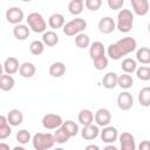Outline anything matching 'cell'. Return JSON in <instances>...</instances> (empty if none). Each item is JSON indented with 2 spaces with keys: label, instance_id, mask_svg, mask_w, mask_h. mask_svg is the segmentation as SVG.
Returning <instances> with one entry per match:
<instances>
[{
  "label": "cell",
  "instance_id": "52a82bcc",
  "mask_svg": "<svg viewBox=\"0 0 150 150\" xmlns=\"http://www.w3.org/2000/svg\"><path fill=\"white\" fill-rule=\"evenodd\" d=\"M25 18V14H23V11L19 7H9L7 11H6V19L9 23L12 25H18V23H21V21L23 20Z\"/></svg>",
  "mask_w": 150,
  "mask_h": 150
},
{
  "label": "cell",
  "instance_id": "4fadbf2b",
  "mask_svg": "<svg viewBox=\"0 0 150 150\" xmlns=\"http://www.w3.org/2000/svg\"><path fill=\"white\" fill-rule=\"evenodd\" d=\"M130 2H131V6H132L135 14H137L139 16L148 14L149 8H150L148 0H130Z\"/></svg>",
  "mask_w": 150,
  "mask_h": 150
},
{
  "label": "cell",
  "instance_id": "484cf974",
  "mask_svg": "<svg viewBox=\"0 0 150 150\" xmlns=\"http://www.w3.org/2000/svg\"><path fill=\"white\" fill-rule=\"evenodd\" d=\"M79 122L82 124V125H89L94 122L95 120V115L89 110V109H82L80 112H79Z\"/></svg>",
  "mask_w": 150,
  "mask_h": 150
},
{
  "label": "cell",
  "instance_id": "2e32d148",
  "mask_svg": "<svg viewBox=\"0 0 150 150\" xmlns=\"http://www.w3.org/2000/svg\"><path fill=\"white\" fill-rule=\"evenodd\" d=\"M29 33H30V30H29L28 26L22 25V23H18L13 28V35H14V38L16 40H20V41L26 40L29 36Z\"/></svg>",
  "mask_w": 150,
  "mask_h": 150
},
{
  "label": "cell",
  "instance_id": "f35d334b",
  "mask_svg": "<svg viewBox=\"0 0 150 150\" xmlns=\"http://www.w3.org/2000/svg\"><path fill=\"white\" fill-rule=\"evenodd\" d=\"M84 6L89 9V11H97L101 8L102 6V0H84Z\"/></svg>",
  "mask_w": 150,
  "mask_h": 150
},
{
  "label": "cell",
  "instance_id": "836d02e7",
  "mask_svg": "<svg viewBox=\"0 0 150 150\" xmlns=\"http://www.w3.org/2000/svg\"><path fill=\"white\" fill-rule=\"evenodd\" d=\"M45 43L43 41H39V40H34L30 42L29 45V50L33 55H41L45 50Z\"/></svg>",
  "mask_w": 150,
  "mask_h": 150
},
{
  "label": "cell",
  "instance_id": "d590c367",
  "mask_svg": "<svg viewBox=\"0 0 150 150\" xmlns=\"http://www.w3.org/2000/svg\"><path fill=\"white\" fill-rule=\"evenodd\" d=\"M136 75L141 81H149L150 80V67L141 66L136 69Z\"/></svg>",
  "mask_w": 150,
  "mask_h": 150
},
{
  "label": "cell",
  "instance_id": "9a60e30c",
  "mask_svg": "<svg viewBox=\"0 0 150 150\" xmlns=\"http://www.w3.org/2000/svg\"><path fill=\"white\" fill-rule=\"evenodd\" d=\"M19 69H20V64H19V60L16 57L9 56V57H7L5 60V62H4V71L6 74L13 75L16 71H19Z\"/></svg>",
  "mask_w": 150,
  "mask_h": 150
},
{
  "label": "cell",
  "instance_id": "277c9868",
  "mask_svg": "<svg viewBox=\"0 0 150 150\" xmlns=\"http://www.w3.org/2000/svg\"><path fill=\"white\" fill-rule=\"evenodd\" d=\"M87 27V22L84 19L76 18L70 20L69 22L64 23L63 26V33L68 36H76L77 34L82 33Z\"/></svg>",
  "mask_w": 150,
  "mask_h": 150
},
{
  "label": "cell",
  "instance_id": "ac0fdd59",
  "mask_svg": "<svg viewBox=\"0 0 150 150\" xmlns=\"http://www.w3.org/2000/svg\"><path fill=\"white\" fill-rule=\"evenodd\" d=\"M36 68L32 62H23L22 64H20V69H19V74L21 77L25 79H30L35 75Z\"/></svg>",
  "mask_w": 150,
  "mask_h": 150
},
{
  "label": "cell",
  "instance_id": "f6af8a7d",
  "mask_svg": "<svg viewBox=\"0 0 150 150\" xmlns=\"http://www.w3.org/2000/svg\"><path fill=\"white\" fill-rule=\"evenodd\" d=\"M14 150H23V148L22 146H15Z\"/></svg>",
  "mask_w": 150,
  "mask_h": 150
},
{
  "label": "cell",
  "instance_id": "603a6c76",
  "mask_svg": "<svg viewBox=\"0 0 150 150\" xmlns=\"http://www.w3.org/2000/svg\"><path fill=\"white\" fill-rule=\"evenodd\" d=\"M14 84H15V81H14V79H13L12 75L5 73V74H2L0 76V89L2 91H9V90H12L13 87H14Z\"/></svg>",
  "mask_w": 150,
  "mask_h": 150
},
{
  "label": "cell",
  "instance_id": "74e56055",
  "mask_svg": "<svg viewBox=\"0 0 150 150\" xmlns=\"http://www.w3.org/2000/svg\"><path fill=\"white\" fill-rule=\"evenodd\" d=\"M94 61V67L97 70H103L108 67V57L105 55H102L100 57H96L93 60Z\"/></svg>",
  "mask_w": 150,
  "mask_h": 150
},
{
  "label": "cell",
  "instance_id": "6da1fadb",
  "mask_svg": "<svg viewBox=\"0 0 150 150\" xmlns=\"http://www.w3.org/2000/svg\"><path fill=\"white\" fill-rule=\"evenodd\" d=\"M137 42L131 36H125L121 40H118L115 43H111L108 46V56L112 60H120L122 56L128 55L129 53L136 50Z\"/></svg>",
  "mask_w": 150,
  "mask_h": 150
},
{
  "label": "cell",
  "instance_id": "60d3db41",
  "mask_svg": "<svg viewBox=\"0 0 150 150\" xmlns=\"http://www.w3.org/2000/svg\"><path fill=\"white\" fill-rule=\"evenodd\" d=\"M139 150H150V142L149 141H142L139 143Z\"/></svg>",
  "mask_w": 150,
  "mask_h": 150
},
{
  "label": "cell",
  "instance_id": "1f68e13d",
  "mask_svg": "<svg viewBox=\"0 0 150 150\" xmlns=\"http://www.w3.org/2000/svg\"><path fill=\"white\" fill-rule=\"evenodd\" d=\"M75 45L79 48H81V49H84V48L89 47V45H90V38H89V35H87L83 32L80 33V34H77L75 36Z\"/></svg>",
  "mask_w": 150,
  "mask_h": 150
},
{
  "label": "cell",
  "instance_id": "ab89813d",
  "mask_svg": "<svg viewBox=\"0 0 150 150\" xmlns=\"http://www.w3.org/2000/svg\"><path fill=\"white\" fill-rule=\"evenodd\" d=\"M123 5H124V0H108V6L112 11L121 9Z\"/></svg>",
  "mask_w": 150,
  "mask_h": 150
},
{
  "label": "cell",
  "instance_id": "7a4b0ae2",
  "mask_svg": "<svg viewBox=\"0 0 150 150\" xmlns=\"http://www.w3.org/2000/svg\"><path fill=\"white\" fill-rule=\"evenodd\" d=\"M32 143H33L34 149H36V150H47V149L53 148L56 142H55L54 135H52L49 132H46V134L38 132L33 136Z\"/></svg>",
  "mask_w": 150,
  "mask_h": 150
},
{
  "label": "cell",
  "instance_id": "e575fe53",
  "mask_svg": "<svg viewBox=\"0 0 150 150\" xmlns=\"http://www.w3.org/2000/svg\"><path fill=\"white\" fill-rule=\"evenodd\" d=\"M83 2L82 1H74L71 0L69 4H68V11L70 14L73 15H80L83 11Z\"/></svg>",
  "mask_w": 150,
  "mask_h": 150
},
{
  "label": "cell",
  "instance_id": "d4e9b609",
  "mask_svg": "<svg viewBox=\"0 0 150 150\" xmlns=\"http://www.w3.org/2000/svg\"><path fill=\"white\" fill-rule=\"evenodd\" d=\"M66 73V66L63 62H54L49 67V75L52 77H61Z\"/></svg>",
  "mask_w": 150,
  "mask_h": 150
},
{
  "label": "cell",
  "instance_id": "f546056e",
  "mask_svg": "<svg viewBox=\"0 0 150 150\" xmlns=\"http://www.w3.org/2000/svg\"><path fill=\"white\" fill-rule=\"evenodd\" d=\"M121 67H122V70L124 73L131 74V73L136 71V69H137V62H136V60H134L131 57H127V59H124L122 61Z\"/></svg>",
  "mask_w": 150,
  "mask_h": 150
},
{
  "label": "cell",
  "instance_id": "44dd1931",
  "mask_svg": "<svg viewBox=\"0 0 150 150\" xmlns=\"http://www.w3.org/2000/svg\"><path fill=\"white\" fill-rule=\"evenodd\" d=\"M104 52H105V49H104V46H103L102 42H100V41H95V42H93V43L90 45V48H89V55H90V59H91V60H94V59H96V57H100V56L104 55Z\"/></svg>",
  "mask_w": 150,
  "mask_h": 150
},
{
  "label": "cell",
  "instance_id": "f1b7e54d",
  "mask_svg": "<svg viewBox=\"0 0 150 150\" xmlns=\"http://www.w3.org/2000/svg\"><path fill=\"white\" fill-rule=\"evenodd\" d=\"M138 102L142 107H150V87H144L139 90Z\"/></svg>",
  "mask_w": 150,
  "mask_h": 150
},
{
  "label": "cell",
  "instance_id": "4316f807",
  "mask_svg": "<svg viewBox=\"0 0 150 150\" xmlns=\"http://www.w3.org/2000/svg\"><path fill=\"white\" fill-rule=\"evenodd\" d=\"M136 60L141 62L142 64H149L150 63V48L148 47H141L136 52Z\"/></svg>",
  "mask_w": 150,
  "mask_h": 150
},
{
  "label": "cell",
  "instance_id": "8fae6325",
  "mask_svg": "<svg viewBox=\"0 0 150 150\" xmlns=\"http://www.w3.org/2000/svg\"><path fill=\"white\" fill-rule=\"evenodd\" d=\"M121 149L122 150H135L136 149V143H135V137L130 132H122L118 136Z\"/></svg>",
  "mask_w": 150,
  "mask_h": 150
},
{
  "label": "cell",
  "instance_id": "c3c4849f",
  "mask_svg": "<svg viewBox=\"0 0 150 150\" xmlns=\"http://www.w3.org/2000/svg\"><path fill=\"white\" fill-rule=\"evenodd\" d=\"M74 1H82V2H83L84 0H74Z\"/></svg>",
  "mask_w": 150,
  "mask_h": 150
},
{
  "label": "cell",
  "instance_id": "ee69618b",
  "mask_svg": "<svg viewBox=\"0 0 150 150\" xmlns=\"http://www.w3.org/2000/svg\"><path fill=\"white\" fill-rule=\"evenodd\" d=\"M0 149H6V150H9V145L4 144V143H0Z\"/></svg>",
  "mask_w": 150,
  "mask_h": 150
},
{
  "label": "cell",
  "instance_id": "9c48e42d",
  "mask_svg": "<svg viewBox=\"0 0 150 150\" xmlns=\"http://www.w3.org/2000/svg\"><path fill=\"white\" fill-rule=\"evenodd\" d=\"M117 105L121 110H129L134 105V97L128 91H122L117 96Z\"/></svg>",
  "mask_w": 150,
  "mask_h": 150
},
{
  "label": "cell",
  "instance_id": "ffe728a7",
  "mask_svg": "<svg viewBox=\"0 0 150 150\" xmlns=\"http://www.w3.org/2000/svg\"><path fill=\"white\" fill-rule=\"evenodd\" d=\"M64 16L61 13H54L49 16L48 19V25L50 28L53 29H57V28H63L64 26Z\"/></svg>",
  "mask_w": 150,
  "mask_h": 150
},
{
  "label": "cell",
  "instance_id": "8992f818",
  "mask_svg": "<svg viewBox=\"0 0 150 150\" xmlns=\"http://www.w3.org/2000/svg\"><path fill=\"white\" fill-rule=\"evenodd\" d=\"M63 121L62 117L57 114H46L42 117V125L45 129L48 130H55L62 125Z\"/></svg>",
  "mask_w": 150,
  "mask_h": 150
},
{
  "label": "cell",
  "instance_id": "83f0119b",
  "mask_svg": "<svg viewBox=\"0 0 150 150\" xmlns=\"http://www.w3.org/2000/svg\"><path fill=\"white\" fill-rule=\"evenodd\" d=\"M134 84V79L128 73H124L117 77V86H120L122 89H129Z\"/></svg>",
  "mask_w": 150,
  "mask_h": 150
},
{
  "label": "cell",
  "instance_id": "d6a6232c",
  "mask_svg": "<svg viewBox=\"0 0 150 150\" xmlns=\"http://www.w3.org/2000/svg\"><path fill=\"white\" fill-rule=\"evenodd\" d=\"M62 128L68 132V135H69L70 137H74V136H76V135L79 134V125H77L75 122L70 121V120L63 122V123H62Z\"/></svg>",
  "mask_w": 150,
  "mask_h": 150
},
{
  "label": "cell",
  "instance_id": "cb8c5ba5",
  "mask_svg": "<svg viewBox=\"0 0 150 150\" xmlns=\"http://www.w3.org/2000/svg\"><path fill=\"white\" fill-rule=\"evenodd\" d=\"M42 41L48 47H54L59 43V35L53 30H47L42 34Z\"/></svg>",
  "mask_w": 150,
  "mask_h": 150
},
{
  "label": "cell",
  "instance_id": "bcb514c9",
  "mask_svg": "<svg viewBox=\"0 0 150 150\" xmlns=\"http://www.w3.org/2000/svg\"><path fill=\"white\" fill-rule=\"evenodd\" d=\"M21 1H23V2H29V1H32V0H21Z\"/></svg>",
  "mask_w": 150,
  "mask_h": 150
},
{
  "label": "cell",
  "instance_id": "30bf717a",
  "mask_svg": "<svg viewBox=\"0 0 150 150\" xmlns=\"http://www.w3.org/2000/svg\"><path fill=\"white\" fill-rule=\"evenodd\" d=\"M95 122L98 127H107L111 122V114L105 108H100L95 112Z\"/></svg>",
  "mask_w": 150,
  "mask_h": 150
},
{
  "label": "cell",
  "instance_id": "5b68a950",
  "mask_svg": "<svg viewBox=\"0 0 150 150\" xmlns=\"http://www.w3.org/2000/svg\"><path fill=\"white\" fill-rule=\"evenodd\" d=\"M27 23L29 26V28L34 32V33H45L46 28H47V22L45 21L43 16L38 13V12H33L30 14H28L27 16Z\"/></svg>",
  "mask_w": 150,
  "mask_h": 150
},
{
  "label": "cell",
  "instance_id": "ba28073f",
  "mask_svg": "<svg viewBox=\"0 0 150 150\" xmlns=\"http://www.w3.org/2000/svg\"><path fill=\"white\" fill-rule=\"evenodd\" d=\"M100 136H101V139L104 143L110 144V143H114V142L117 141V138H118V131H117V129L115 127L107 125L100 132Z\"/></svg>",
  "mask_w": 150,
  "mask_h": 150
},
{
  "label": "cell",
  "instance_id": "e0dca14e",
  "mask_svg": "<svg viewBox=\"0 0 150 150\" xmlns=\"http://www.w3.org/2000/svg\"><path fill=\"white\" fill-rule=\"evenodd\" d=\"M7 121L12 127H18L23 122V114L19 109H12L7 114Z\"/></svg>",
  "mask_w": 150,
  "mask_h": 150
},
{
  "label": "cell",
  "instance_id": "d6986e66",
  "mask_svg": "<svg viewBox=\"0 0 150 150\" xmlns=\"http://www.w3.org/2000/svg\"><path fill=\"white\" fill-rule=\"evenodd\" d=\"M11 127L12 125L7 121V116L1 115L0 116V139L1 141L6 139L7 137L11 136V134H12V128Z\"/></svg>",
  "mask_w": 150,
  "mask_h": 150
},
{
  "label": "cell",
  "instance_id": "7402d4cb",
  "mask_svg": "<svg viewBox=\"0 0 150 150\" xmlns=\"http://www.w3.org/2000/svg\"><path fill=\"white\" fill-rule=\"evenodd\" d=\"M117 74L114 71L107 73L102 79V84L105 89H114L117 86Z\"/></svg>",
  "mask_w": 150,
  "mask_h": 150
},
{
  "label": "cell",
  "instance_id": "7dc6e473",
  "mask_svg": "<svg viewBox=\"0 0 150 150\" xmlns=\"http://www.w3.org/2000/svg\"><path fill=\"white\" fill-rule=\"evenodd\" d=\"M148 29H149V33H150V23L148 25Z\"/></svg>",
  "mask_w": 150,
  "mask_h": 150
},
{
  "label": "cell",
  "instance_id": "8d00e7d4",
  "mask_svg": "<svg viewBox=\"0 0 150 150\" xmlns=\"http://www.w3.org/2000/svg\"><path fill=\"white\" fill-rule=\"evenodd\" d=\"M15 137H16V141L20 144L25 145V144H27L30 141V132L28 130H26V129H21V130H19L16 132V136Z\"/></svg>",
  "mask_w": 150,
  "mask_h": 150
},
{
  "label": "cell",
  "instance_id": "7c38bea8",
  "mask_svg": "<svg viewBox=\"0 0 150 150\" xmlns=\"http://www.w3.org/2000/svg\"><path fill=\"white\" fill-rule=\"evenodd\" d=\"M116 23L112 18L110 16H104L98 21V30L102 34H110L115 30Z\"/></svg>",
  "mask_w": 150,
  "mask_h": 150
},
{
  "label": "cell",
  "instance_id": "3957f363",
  "mask_svg": "<svg viewBox=\"0 0 150 150\" xmlns=\"http://www.w3.org/2000/svg\"><path fill=\"white\" fill-rule=\"evenodd\" d=\"M134 26V14L130 9H121L117 14L116 28L121 33H128Z\"/></svg>",
  "mask_w": 150,
  "mask_h": 150
},
{
  "label": "cell",
  "instance_id": "7bdbcfd3",
  "mask_svg": "<svg viewBox=\"0 0 150 150\" xmlns=\"http://www.w3.org/2000/svg\"><path fill=\"white\" fill-rule=\"evenodd\" d=\"M86 149H87V150H89V149H94V150H98L100 148H98L97 145H94V144H91V145H88V146H87Z\"/></svg>",
  "mask_w": 150,
  "mask_h": 150
},
{
  "label": "cell",
  "instance_id": "5bb4252c",
  "mask_svg": "<svg viewBox=\"0 0 150 150\" xmlns=\"http://www.w3.org/2000/svg\"><path fill=\"white\" fill-rule=\"evenodd\" d=\"M100 135L98 125H94L93 123L89 125H83V129L81 131V136L86 141H93Z\"/></svg>",
  "mask_w": 150,
  "mask_h": 150
},
{
  "label": "cell",
  "instance_id": "4dcf8cb0",
  "mask_svg": "<svg viewBox=\"0 0 150 150\" xmlns=\"http://www.w3.org/2000/svg\"><path fill=\"white\" fill-rule=\"evenodd\" d=\"M54 137H55V142L59 143V144H64L68 142V139L70 138V136L68 135V132L62 128V125L57 129H55V132H54Z\"/></svg>",
  "mask_w": 150,
  "mask_h": 150
},
{
  "label": "cell",
  "instance_id": "b9f144b4",
  "mask_svg": "<svg viewBox=\"0 0 150 150\" xmlns=\"http://www.w3.org/2000/svg\"><path fill=\"white\" fill-rule=\"evenodd\" d=\"M104 149H105V150H116L117 148H116L115 145H112V143H110V144H109V145H107Z\"/></svg>",
  "mask_w": 150,
  "mask_h": 150
}]
</instances>
